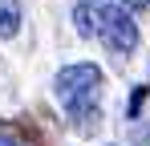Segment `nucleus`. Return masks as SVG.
<instances>
[{"label":"nucleus","mask_w":150,"mask_h":146,"mask_svg":"<svg viewBox=\"0 0 150 146\" xmlns=\"http://www.w3.org/2000/svg\"><path fill=\"white\" fill-rule=\"evenodd\" d=\"M0 146H25L21 138H12V134H0Z\"/></svg>","instance_id":"nucleus-6"},{"label":"nucleus","mask_w":150,"mask_h":146,"mask_svg":"<svg viewBox=\"0 0 150 146\" xmlns=\"http://www.w3.org/2000/svg\"><path fill=\"white\" fill-rule=\"evenodd\" d=\"M21 33V4L16 0H0V41Z\"/></svg>","instance_id":"nucleus-3"},{"label":"nucleus","mask_w":150,"mask_h":146,"mask_svg":"<svg viewBox=\"0 0 150 146\" xmlns=\"http://www.w3.org/2000/svg\"><path fill=\"white\" fill-rule=\"evenodd\" d=\"M57 97L65 106V114L81 126L98 122V97H101V69L81 61V65H65L57 73Z\"/></svg>","instance_id":"nucleus-2"},{"label":"nucleus","mask_w":150,"mask_h":146,"mask_svg":"<svg viewBox=\"0 0 150 146\" xmlns=\"http://www.w3.org/2000/svg\"><path fill=\"white\" fill-rule=\"evenodd\" d=\"M73 24L81 37H98L110 53L138 49V24L122 0H81L73 8Z\"/></svg>","instance_id":"nucleus-1"},{"label":"nucleus","mask_w":150,"mask_h":146,"mask_svg":"<svg viewBox=\"0 0 150 146\" xmlns=\"http://www.w3.org/2000/svg\"><path fill=\"white\" fill-rule=\"evenodd\" d=\"M142 101H146V89L138 85V89H134V97H130V118H134V114L142 110Z\"/></svg>","instance_id":"nucleus-4"},{"label":"nucleus","mask_w":150,"mask_h":146,"mask_svg":"<svg viewBox=\"0 0 150 146\" xmlns=\"http://www.w3.org/2000/svg\"><path fill=\"white\" fill-rule=\"evenodd\" d=\"M126 8H134V12H142V8H150V0H122Z\"/></svg>","instance_id":"nucleus-5"}]
</instances>
